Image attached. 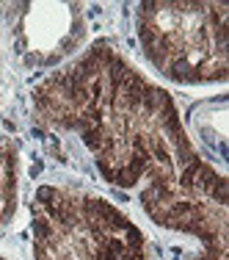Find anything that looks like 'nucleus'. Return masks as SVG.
<instances>
[{
	"label": "nucleus",
	"instance_id": "nucleus-1",
	"mask_svg": "<svg viewBox=\"0 0 229 260\" xmlns=\"http://www.w3.org/2000/svg\"><path fill=\"white\" fill-rule=\"evenodd\" d=\"M45 127L83 139L102 180L141 185V208L155 224L194 235L202 255L226 260L229 180L190 144L171 94L146 80L108 42H94L30 94Z\"/></svg>",
	"mask_w": 229,
	"mask_h": 260
},
{
	"label": "nucleus",
	"instance_id": "nucleus-2",
	"mask_svg": "<svg viewBox=\"0 0 229 260\" xmlns=\"http://www.w3.org/2000/svg\"><path fill=\"white\" fill-rule=\"evenodd\" d=\"M30 235L33 260H149L144 233L119 208L66 185L33 194Z\"/></svg>",
	"mask_w": 229,
	"mask_h": 260
},
{
	"label": "nucleus",
	"instance_id": "nucleus-3",
	"mask_svg": "<svg viewBox=\"0 0 229 260\" xmlns=\"http://www.w3.org/2000/svg\"><path fill=\"white\" fill-rule=\"evenodd\" d=\"M138 39L155 70L174 83L229 78L226 3H141Z\"/></svg>",
	"mask_w": 229,
	"mask_h": 260
},
{
	"label": "nucleus",
	"instance_id": "nucleus-4",
	"mask_svg": "<svg viewBox=\"0 0 229 260\" xmlns=\"http://www.w3.org/2000/svg\"><path fill=\"white\" fill-rule=\"evenodd\" d=\"M20 194V158L9 136L0 133V227L11 221Z\"/></svg>",
	"mask_w": 229,
	"mask_h": 260
},
{
	"label": "nucleus",
	"instance_id": "nucleus-5",
	"mask_svg": "<svg viewBox=\"0 0 229 260\" xmlns=\"http://www.w3.org/2000/svg\"><path fill=\"white\" fill-rule=\"evenodd\" d=\"M0 260H3V257H0Z\"/></svg>",
	"mask_w": 229,
	"mask_h": 260
}]
</instances>
